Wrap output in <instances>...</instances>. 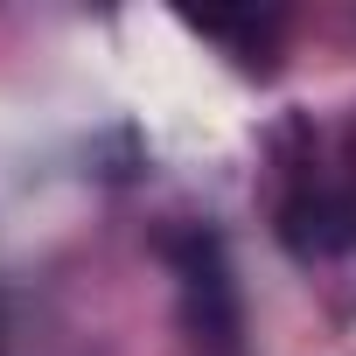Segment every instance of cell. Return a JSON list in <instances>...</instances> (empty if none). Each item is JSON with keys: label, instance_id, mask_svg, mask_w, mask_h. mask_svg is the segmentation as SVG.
Instances as JSON below:
<instances>
[{"label": "cell", "instance_id": "obj_1", "mask_svg": "<svg viewBox=\"0 0 356 356\" xmlns=\"http://www.w3.org/2000/svg\"><path fill=\"white\" fill-rule=\"evenodd\" d=\"M349 238H356V231H349V210H342L335 196L300 189V196L280 203V245H286L293 259H328V252H342Z\"/></svg>", "mask_w": 356, "mask_h": 356}]
</instances>
